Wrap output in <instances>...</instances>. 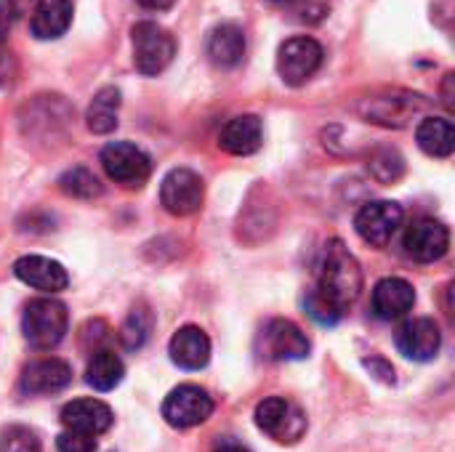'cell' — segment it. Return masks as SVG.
Segmentation results:
<instances>
[{"label": "cell", "mask_w": 455, "mask_h": 452, "mask_svg": "<svg viewBox=\"0 0 455 452\" xmlns=\"http://www.w3.org/2000/svg\"><path fill=\"white\" fill-rule=\"evenodd\" d=\"M117 112H120V91L115 85H104L88 104L85 123L93 133L104 136L117 128Z\"/></svg>", "instance_id": "cell-23"}, {"label": "cell", "mask_w": 455, "mask_h": 452, "mask_svg": "<svg viewBox=\"0 0 455 452\" xmlns=\"http://www.w3.org/2000/svg\"><path fill=\"white\" fill-rule=\"evenodd\" d=\"M123 376H125L123 360L112 349L93 352V357H91V362L85 368V381L96 392H112L115 386H120Z\"/></svg>", "instance_id": "cell-24"}, {"label": "cell", "mask_w": 455, "mask_h": 452, "mask_svg": "<svg viewBox=\"0 0 455 452\" xmlns=\"http://www.w3.org/2000/svg\"><path fill=\"white\" fill-rule=\"evenodd\" d=\"M101 168L115 184L128 186V189H139V186H144V181L152 173V160L136 144L112 141L101 149Z\"/></svg>", "instance_id": "cell-5"}, {"label": "cell", "mask_w": 455, "mask_h": 452, "mask_svg": "<svg viewBox=\"0 0 455 452\" xmlns=\"http://www.w3.org/2000/svg\"><path fill=\"white\" fill-rule=\"evenodd\" d=\"M136 3L147 11H168L176 0H136Z\"/></svg>", "instance_id": "cell-34"}, {"label": "cell", "mask_w": 455, "mask_h": 452, "mask_svg": "<svg viewBox=\"0 0 455 452\" xmlns=\"http://www.w3.org/2000/svg\"><path fill=\"white\" fill-rule=\"evenodd\" d=\"M304 304H307V314H309L317 325H323V328H333V325H339V322H341V317H344V314H339V312H336L325 298H320L315 290L307 296V301H304Z\"/></svg>", "instance_id": "cell-29"}, {"label": "cell", "mask_w": 455, "mask_h": 452, "mask_svg": "<svg viewBox=\"0 0 455 452\" xmlns=\"http://www.w3.org/2000/svg\"><path fill=\"white\" fill-rule=\"evenodd\" d=\"M208 56L216 67L229 69L237 67L245 56V35L237 24L224 21L219 27H213V32L208 35Z\"/></svg>", "instance_id": "cell-21"}, {"label": "cell", "mask_w": 455, "mask_h": 452, "mask_svg": "<svg viewBox=\"0 0 455 452\" xmlns=\"http://www.w3.org/2000/svg\"><path fill=\"white\" fill-rule=\"evenodd\" d=\"M323 45L309 37V35H299V37H291L280 45L277 51V72L283 77L285 85H304L323 64Z\"/></svg>", "instance_id": "cell-6"}, {"label": "cell", "mask_w": 455, "mask_h": 452, "mask_svg": "<svg viewBox=\"0 0 455 452\" xmlns=\"http://www.w3.org/2000/svg\"><path fill=\"white\" fill-rule=\"evenodd\" d=\"M59 189L67 197H75V200H93V197L101 194V184L88 168H69L67 173H61Z\"/></svg>", "instance_id": "cell-26"}, {"label": "cell", "mask_w": 455, "mask_h": 452, "mask_svg": "<svg viewBox=\"0 0 455 452\" xmlns=\"http://www.w3.org/2000/svg\"><path fill=\"white\" fill-rule=\"evenodd\" d=\"M397 349L403 357L413 360V362H432L437 354H440V346H443V333H440V325L429 317H416V320H408L397 336Z\"/></svg>", "instance_id": "cell-13"}, {"label": "cell", "mask_w": 455, "mask_h": 452, "mask_svg": "<svg viewBox=\"0 0 455 452\" xmlns=\"http://www.w3.org/2000/svg\"><path fill=\"white\" fill-rule=\"evenodd\" d=\"M256 426L280 445H296L304 440L309 421L296 402L285 397H267L256 408Z\"/></svg>", "instance_id": "cell-3"}, {"label": "cell", "mask_w": 455, "mask_h": 452, "mask_svg": "<svg viewBox=\"0 0 455 452\" xmlns=\"http://www.w3.org/2000/svg\"><path fill=\"white\" fill-rule=\"evenodd\" d=\"M309 338L291 320H272L261 333V354L272 362H299L309 357Z\"/></svg>", "instance_id": "cell-11"}, {"label": "cell", "mask_w": 455, "mask_h": 452, "mask_svg": "<svg viewBox=\"0 0 455 452\" xmlns=\"http://www.w3.org/2000/svg\"><path fill=\"white\" fill-rule=\"evenodd\" d=\"M67 328H69L67 306L61 301H56L53 296L32 298L27 304L24 317H21V333L32 349H37V352L56 349L64 341Z\"/></svg>", "instance_id": "cell-2"}, {"label": "cell", "mask_w": 455, "mask_h": 452, "mask_svg": "<svg viewBox=\"0 0 455 452\" xmlns=\"http://www.w3.org/2000/svg\"><path fill=\"white\" fill-rule=\"evenodd\" d=\"M368 170H371L381 184H392V181H397V178L405 173V160H403V155H400L397 149L381 147V149H376V152L371 155Z\"/></svg>", "instance_id": "cell-27"}, {"label": "cell", "mask_w": 455, "mask_h": 452, "mask_svg": "<svg viewBox=\"0 0 455 452\" xmlns=\"http://www.w3.org/2000/svg\"><path fill=\"white\" fill-rule=\"evenodd\" d=\"M269 3H275V5H291L293 0H269Z\"/></svg>", "instance_id": "cell-36"}, {"label": "cell", "mask_w": 455, "mask_h": 452, "mask_svg": "<svg viewBox=\"0 0 455 452\" xmlns=\"http://www.w3.org/2000/svg\"><path fill=\"white\" fill-rule=\"evenodd\" d=\"M213 452H251L248 448H243V445H237V442H221V445H216V450Z\"/></svg>", "instance_id": "cell-35"}, {"label": "cell", "mask_w": 455, "mask_h": 452, "mask_svg": "<svg viewBox=\"0 0 455 452\" xmlns=\"http://www.w3.org/2000/svg\"><path fill=\"white\" fill-rule=\"evenodd\" d=\"M261 141H264V128H261V120L256 115H237L219 133V147L235 157H245V155L259 152Z\"/></svg>", "instance_id": "cell-18"}, {"label": "cell", "mask_w": 455, "mask_h": 452, "mask_svg": "<svg viewBox=\"0 0 455 452\" xmlns=\"http://www.w3.org/2000/svg\"><path fill=\"white\" fill-rule=\"evenodd\" d=\"M133 37V64L141 75H160L176 56V40L168 29L155 21H139L131 29Z\"/></svg>", "instance_id": "cell-4"}, {"label": "cell", "mask_w": 455, "mask_h": 452, "mask_svg": "<svg viewBox=\"0 0 455 452\" xmlns=\"http://www.w3.org/2000/svg\"><path fill=\"white\" fill-rule=\"evenodd\" d=\"M168 354L173 365H179L181 370H203L211 360V341L200 328L187 325L173 333L168 344Z\"/></svg>", "instance_id": "cell-19"}, {"label": "cell", "mask_w": 455, "mask_h": 452, "mask_svg": "<svg viewBox=\"0 0 455 452\" xmlns=\"http://www.w3.org/2000/svg\"><path fill=\"white\" fill-rule=\"evenodd\" d=\"M203 178L189 168H173L160 184V202L171 216H192L203 208Z\"/></svg>", "instance_id": "cell-9"}, {"label": "cell", "mask_w": 455, "mask_h": 452, "mask_svg": "<svg viewBox=\"0 0 455 452\" xmlns=\"http://www.w3.org/2000/svg\"><path fill=\"white\" fill-rule=\"evenodd\" d=\"M19 16H21V0H0V43L8 37Z\"/></svg>", "instance_id": "cell-31"}, {"label": "cell", "mask_w": 455, "mask_h": 452, "mask_svg": "<svg viewBox=\"0 0 455 452\" xmlns=\"http://www.w3.org/2000/svg\"><path fill=\"white\" fill-rule=\"evenodd\" d=\"M403 208L392 200H376L360 208L355 216V229L363 237V242L373 248H387L395 237V232L403 226Z\"/></svg>", "instance_id": "cell-10"}, {"label": "cell", "mask_w": 455, "mask_h": 452, "mask_svg": "<svg viewBox=\"0 0 455 452\" xmlns=\"http://www.w3.org/2000/svg\"><path fill=\"white\" fill-rule=\"evenodd\" d=\"M56 450L59 452H96V437L80 434V432H69L64 429L56 440Z\"/></svg>", "instance_id": "cell-30"}, {"label": "cell", "mask_w": 455, "mask_h": 452, "mask_svg": "<svg viewBox=\"0 0 455 452\" xmlns=\"http://www.w3.org/2000/svg\"><path fill=\"white\" fill-rule=\"evenodd\" d=\"M13 274H16L24 285L35 288V290H40V293H45V296L61 293V290H67V285H69L67 269H64L59 261L45 258V256H21V258L13 264Z\"/></svg>", "instance_id": "cell-15"}, {"label": "cell", "mask_w": 455, "mask_h": 452, "mask_svg": "<svg viewBox=\"0 0 455 452\" xmlns=\"http://www.w3.org/2000/svg\"><path fill=\"white\" fill-rule=\"evenodd\" d=\"M416 141L429 157H451L455 149V128L448 117H424L416 128Z\"/></svg>", "instance_id": "cell-22"}, {"label": "cell", "mask_w": 455, "mask_h": 452, "mask_svg": "<svg viewBox=\"0 0 455 452\" xmlns=\"http://www.w3.org/2000/svg\"><path fill=\"white\" fill-rule=\"evenodd\" d=\"M0 452H43V445L32 429L8 426L0 432Z\"/></svg>", "instance_id": "cell-28"}, {"label": "cell", "mask_w": 455, "mask_h": 452, "mask_svg": "<svg viewBox=\"0 0 455 452\" xmlns=\"http://www.w3.org/2000/svg\"><path fill=\"white\" fill-rule=\"evenodd\" d=\"M427 101L416 93L395 91V93H381L360 101V115L368 123L384 125V128H405L416 112H421Z\"/></svg>", "instance_id": "cell-8"}, {"label": "cell", "mask_w": 455, "mask_h": 452, "mask_svg": "<svg viewBox=\"0 0 455 452\" xmlns=\"http://www.w3.org/2000/svg\"><path fill=\"white\" fill-rule=\"evenodd\" d=\"M72 24V0H37L29 29L37 40H56Z\"/></svg>", "instance_id": "cell-20"}, {"label": "cell", "mask_w": 455, "mask_h": 452, "mask_svg": "<svg viewBox=\"0 0 455 452\" xmlns=\"http://www.w3.org/2000/svg\"><path fill=\"white\" fill-rule=\"evenodd\" d=\"M405 253L419 264L440 261L451 248V229L437 218H419L405 232Z\"/></svg>", "instance_id": "cell-12"}, {"label": "cell", "mask_w": 455, "mask_h": 452, "mask_svg": "<svg viewBox=\"0 0 455 452\" xmlns=\"http://www.w3.org/2000/svg\"><path fill=\"white\" fill-rule=\"evenodd\" d=\"M413 304H416V290L403 277H387V280H381L373 288V296H371V309L384 322H392V320L405 317L413 309Z\"/></svg>", "instance_id": "cell-16"}, {"label": "cell", "mask_w": 455, "mask_h": 452, "mask_svg": "<svg viewBox=\"0 0 455 452\" xmlns=\"http://www.w3.org/2000/svg\"><path fill=\"white\" fill-rule=\"evenodd\" d=\"M315 293L325 298L339 314H347V309L360 298L363 269L341 240H328L323 258H320Z\"/></svg>", "instance_id": "cell-1"}, {"label": "cell", "mask_w": 455, "mask_h": 452, "mask_svg": "<svg viewBox=\"0 0 455 452\" xmlns=\"http://www.w3.org/2000/svg\"><path fill=\"white\" fill-rule=\"evenodd\" d=\"M149 333H152V312H149L144 304H139V306L128 314V320L123 322V328H120V341H123V346H125L128 352H136V349H141V346L149 341Z\"/></svg>", "instance_id": "cell-25"}, {"label": "cell", "mask_w": 455, "mask_h": 452, "mask_svg": "<svg viewBox=\"0 0 455 452\" xmlns=\"http://www.w3.org/2000/svg\"><path fill=\"white\" fill-rule=\"evenodd\" d=\"M69 384H72V368L64 360H59V357H48V360L29 362L21 370V378H19V389L27 397L59 394Z\"/></svg>", "instance_id": "cell-14"}, {"label": "cell", "mask_w": 455, "mask_h": 452, "mask_svg": "<svg viewBox=\"0 0 455 452\" xmlns=\"http://www.w3.org/2000/svg\"><path fill=\"white\" fill-rule=\"evenodd\" d=\"M16 77V59L8 48L0 45V88H8Z\"/></svg>", "instance_id": "cell-33"}, {"label": "cell", "mask_w": 455, "mask_h": 452, "mask_svg": "<svg viewBox=\"0 0 455 452\" xmlns=\"http://www.w3.org/2000/svg\"><path fill=\"white\" fill-rule=\"evenodd\" d=\"M112 421H115V416H112L109 405H104L101 400H72L61 410V426L69 432L88 434V437H99V434L109 432Z\"/></svg>", "instance_id": "cell-17"}, {"label": "cell", "mask_w": 455, "mask_h": 452, "mask_svg": "<svg viewBox=\"0 0 455 452\" xmlns=\"http://www.w3.org/2000/svg\"><path fill=\"white\" fill-rule=\"evenodd\" d=\"M368 370H371V376H376L379 381H384V384H395V368L387 362V360H381V357H371V360H365L363 362Z\"/></svg>", "instance_id": "cell-32"}, {"label": "cell", "mask_w": 455, "mask_h": 452, "mask_svg": "<svg viewBox=\"0 0 455 452\" xmlns=\"http://www.w3.org/2000/svg\"><path fill=\"white\" fill-rule=\"evenodd\" d=\"M213 416V400L205 389L184 384L173 389L163 402V418L173 429H195Z\"/></svg>", "instance_id": "cell-7"}]
</instances>
